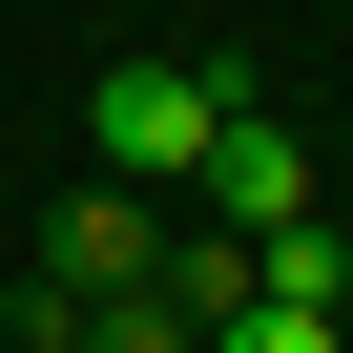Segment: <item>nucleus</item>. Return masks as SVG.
<instances>
[{
	"label": "nucleus",
	"mask_w": 353,
	"mask_h": 353,
	"mask_svg": "<svg viewBox=\"0 0 353 353\" xmlns=\"http://www.w3.org/2000/svg\"><path fill=\"white\" fill-rule=\"evenodd\" d=\"M208 125H229V83H208V63H104V83H83V145L125 166V188H188Z\"/></svg>",
	"instance_id": "nucleus-1"
},
{
	"label": "nucleus",
	"mask_w": 353,
	"mask_h": 353,
	"mask_svg": "<svg viewBox=\"0 0 353 353\" xmlns=\"http://www.w3.org/2000/svg\"><path fill=\"white\" fill-rule=\"evenodd\" d=\"M145 270H166V229H145V188L104 166V188L63 208V291H145Z\"/></svg>",
	"instance_id": "nucleus-3"
},
{
	"label": "nucleus",
	"mask_w": 353,
	"mask_h": 353,
	"mask_svg": "<svg viewBox=\"0 0 353 353\" xmlns=\"http://www.w3.org/2000/svg\"><path fill=\"white\" fill-rule=\"evenodd\" d=\"M208 353H332V312H312V291H229V312H208Z\"/></svg>",
	"instance_id": "nucleus-5"
},
{
	"label": "nucleus",
	"mask_w": 353,
	"mask_h": 353,
	"mask_svg": "<svg viewBox=\"0 0 353 353\" xmlns=\"http://www.w3.org/2000/svg\"><path fill=\"white\" fill-rule=\"evenodd\" d=\"M188 188H208L229 229H291V208H312V145H291L270 104H229V125H208V166H188Z\"/></svg>",
	"instance_id": "nucleus-2"
},
{
	"label": "nucleus",
	"mask_w": 353,
	"mask_h": 353,
	"mask_svg": "<svg viewBox=\"0 0 353 353\" xmlns=\"http://www.w3.org/2000/svg\"><path fill=\"white\" fill-rule=\"evenodd\" d=\"M63 353H208V332H188V291L145 270V291H83V332H63Z\"/></svg>",
	"instance_id": "nucleus-4"
}]
</instances>
